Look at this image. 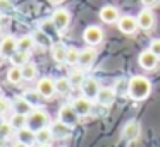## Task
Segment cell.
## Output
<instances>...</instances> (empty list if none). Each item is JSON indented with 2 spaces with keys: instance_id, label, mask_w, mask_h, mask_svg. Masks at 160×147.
<instances>
[{
  "instance_id": "obj_1",
  "label": "cell",
  "mask_w": 160,
  "mask_h": 147,
  "mask_svg": "<svg viewBox=\"0 0 160 147\" xmlns=\"http://www.w3.org/2000/svg\"><path fill=\"white\" fill-rule=\"evenodd\" d=\"M152 92V82L143 75H134L129 79V89H128V96L134 101H143L146 99Z\"/></svg>"
},
{
  "instance_id": "obj_2",
  "label": "cell",
  "mask_w": 160,
  "mask_h": 147,
  "mask_svg": "<svg viewBox=\"0 0 160 147\" xmlns=\"http://www.w3.org/2000/svg\"><path fill=\"white\" fill-rule=\"evenodd\" d=\"M50 115L45 111V109L38 108V109H33L31 113L28 115V128H31L33 132H38L42 128H47L50 126Z\"/></svg>"
},
{
  "instance_id": "obj_3",
  "label": "cell",
  "mask_w": 160,
  "mask_h": 147,
  "mask_svg": "<svg viewBox=\"0 0 160 147\" xmlns=\"http://www.w3.org/2000/svg\"><path fill=\"white\" fill-rule=\"evenodd\" d=\"M79 118L81 116L78 115V111L74 109L72 104H64L62 108L59 109V120L62 123H66V125H69L71 128H74V126L79 123Z\"/></svg>"
},
{
  "instance_id": "obj_4",
  "label": "cell",
  "mask_w": 160,
  "mask_h": 147,
  "mask_svg": "<svg viewBox=\"0 0 160 147\" xmlns=\"http://www.w3.org/2000/svg\"><path fill=\"white\" fill-rule=\"evenodd\" d=\"M36 91L40 92V96H42L43 99L52 98V96L57 92L55 80H53V79H50V77H43V79H40L38 84H36Z\"/></svg>"
},
{
  "instance_id": "obj_5",
  "label": "cell",
  "mask_w": 160,
  "mask_h": 147,
  "mask_svg": "<svg viewBox=\"0 0 160 147\" xmlns=\"http://www.w3.org/2000/svg\"><path fill=\"white\" fill-rule=\"evenodd\" d=\"M83 39L86 44L90 46H95V44H100L103 41V31L98 26H88L83 33Z\"/></svg>"
},
{
  "instance_id": "obj_6",
  "label": "cell",
  "mask_w": 160,
  "mask_h": 147,
  "mask_svg": "<svg viewBox=\"0 0 160 147\" xmlns=\"http://www.w3.org/2000/svg\"><path fill=\"white\" fill-rule=\"evenodd\" d=\"M18 43H19V39H16L14 36H5L4 39L0 41V55L5 58H11L14 53L19 51Z\"/></svg>"
},
{
  "instance_id": "obj_7",
  "label": "cell",
  "mask_w": 160,
  "mask_h": 147,
  "mask_svg": "<svg viewBox=\"0 0 160 147\" xmlns=\"http://www.w3.org/2000/svg\"><path fill=\"white\" fill-rule=\"evenodd\" d=\"M100 89H102L100 82H98L97 79H93V77H86V80L83 82V85H81L83 96H84V98H88V99H97Z\"/></svg>"
},
{
  "instance_id": "obj_8",
  "label": "cell",
  "mask_w": 160,
  "mask_h": 147,
  "mask_svg": "<svg viewBox=\"0 0 160 147\" xmlns=\"http://www.w3.org/2000/svg\"><path fill=\"white\" fill-rule=\"evenodd\" d=\"M117 27L121 33L124 34H132L136 33V29L139 27L138 24V17H132V16H122L117 22Z\"/></svg>"
},
{
  "instance_id": "obj_9",
  "label": "cell",
  "mask_w": 160,
  "mask_h": 147,
  "mask_svg": "<svg viewBox=\"0 0 160 147\" xmlns=\"http://www.w3.org/2000/svg\"><path fill=\"white\" fill-rule=\"evenodd\" d=\"M50 19L53 21V24L57 26L59 31H66L67 27H69V24H71V14L67 12L66 9H57L55 12L52 14Z\"/></svg>"
},
{
  "instance_id": "obj_10",
  "label": "cell",
  "mask_w": 160,
  "mask_h": 147,
  "mask_svg": "<svg viewBox=\"0 0 160 147\" xmlns=\"http://www.w3.org/2000/svg\"><path fill=\"white\" fill-rule=\"evenodd\" d=\"M138 62H139V67L145 68V70H153L158 63V57L155 53H152L150 50H145L139 53L138 57Z\"/></svg>"
},
{
  "instance_id": "obj_11",
  "label": "cell",
  "mask_w": 160,
  "mask_h": 147,
  "mask_svg": "<svg viewBox=\"0 0 160 147\" xmlns=\"http://www.w3.org/2000/svg\"><path fill=\"white\" fill-rule=\"evenodd\" d=\"M12 109H14V113H19V115H26V116H28L29 113L35 109V106H33L31 103L24 98V96H18V98L12 99Z\"/></svg>"
},
{
  "instance_id": "obj_12",
  "label": "cell",
  "mask_w": 160,
  "mask_h": 147,
  "mask_svg": "<svg viewBox=\"0 0 160 147\" xmlns=\"http://www.w3.org/2000/svg\"><path fill=\"white\" fill-rule=\"evenodd\" d=\"M72 106H74V109L78 111L79 116H88L91 113V109H93V99H88V98H84V96H81V98L74 99Z\"/></svg>"
},
{
  "instance_id": "obj_13",
  "label": "cell",
  "mask_w": 160,
  "mask_h": 147,
  "mask_svg": "<svg viewBox=\"0 0 160 147\" xmlns=\"http://www.w3.org/2000/svg\"><path fill=\"white\" fill-rule=\"evenodd\" d=\"M100 19L107 24H114V22H119L121 17H119V10L114 5H105L100 10Z\"/></svg>"
},
{
  "instance_id": "obj_14",
  "label": "cell",
  "mask_w": 160,
  "mask_h": 147,
  "mask_svg": "<svg viewBox=\"0 0 160 147\" xmlns=\"http://www.w3.org/2000/svg\"><path fill=\"white\" fill-rule=\"evenodd\" d=\"M115 96H117L115 89L102 87L100 92H98V96H97V101H98V104H102V106H110L112 103L115 101Z\"/></svg>"
},
{
  "instance_id": "obj_15",
  "label": "cell",
  "mask_w": 160,
  "mask_h": 147,
  "mask_svg": "<svg viewBox=\"0 0 160 147\" xmlns=\"http://www.w3.org/2000/svg\"><path fill=\"white\" fill-rule=\"evenodd\" d=\"M138 24L141 29H152L155 26V16L150 9H143L141 12L138 14Z\"/></svg>"
},
{
  "instance_id": "obj_16",
  "label": "cell",
  "mask_w": 160,
  "mask_h": 147,
  "mask_svg": "<svg viewBox=\"0 0 160 147\" xmlns=\"http://www.w3.org/2000/svg\"><path fill=\"white\" fill-rule=\"evenodd\" d=\"M50 130H52L55 139H67V137H71V133H72V128H71L69 125H66V123H62L60 120L55 123H52V125H50Z\"/></svg>"
},
{
  "instance_id": "obj_17",
  "label": "cell",
  "mask_w": 160,
  "mask_h": 147,
  "mask_svg": "<svg viewBox=\"0 0 160 147\" xmlns=\"http://www.w3.org/2000/svg\"><path fill=\"white\" fill-rule=\"evenodd\" d=\"M122 137H124L126 140H129V142L136 140L139 137V123L134 122V120H131L129 123H126V126L122 128Z\"/></svg>"
},
{
  "instance_id": "obj_18",
  "label": "cell",
  "mask_w": 160,
  "mask_h": 147,
  "mask_svg": "<svg viewBox=\"0 0 160 147\" xmlns=\"http://www.w3.org/2000/svg\"><path fill=\"white\" fill-rule=\"evenodd\" d=\"M50 50H52V58L57 62V63H62V62H66L69 48H67L64 43L57 41V43H53V44H52V48H50Z\"/></svg>"
},
{
  "instance_id": "obj_19",
  "label": "cell",
  "mask_w": 160,
  "mask_h": 147,
  "mask_svg": "<svg viewBox=\"0 0 160 147\" xmlns=\"http://www.w3.org/2000/svg\"><path fill=\"white\" fill-rule=\"evenodd\" d=\"M95 60H97V51L93 48H84L81 51V57H79V65L81 68H90L93 67Z\"/></svg>"
},
{
  "instance_id": "obj_20",
  "label": "cell",
  "mask_w": 160,
  "mask_h": 147,
  "mask_svg": "<svg viewBox=\"0 0 160 147\" xmlns=\"http://www.w3.org/2000/svg\"><path fill=\"white\" fill-rule=\"evenodd\" d=\"M18 142H22V144H28V145H33L36 144V132H33L31 128H21L18 130Z\"/></svg>"
},
{
  "instance_id": "obj_21",
  "label": "cell",
  "mask_w": 160,
  "mask_h": 147,
  "mask_svg": "<svg viewBox=\"0 0 160 147\" xmlns=\"http://www.w3.org/2000/svg\"><path fill=\"white\" fill-rule=\"evenodd\" d=\"M40 31L45 33L47 36H50L52 39H53V38H57V36H59V33H60V31L57 29V26L53 24L52 19H43L42 22H40Z\"/></svg>"
},
{
  "instance_id": "obj_22",
  "label": "cell",
  "mask_w": 160,
  "mask_h": 147,
  "mask_svg": "<svg viewBox=\"0 0 160 147\" xmlns=\"http://www.w3.org/2000/svg\"><path fill=\"white\" fill-rule=\"evenodd\" d=\"M7 80L11 82V84H14V85L21 84V82L24 80L22 68H21V67H14V65H12V67L7 70Z\"/></svg>"
},
{
  "instance_id": "obj_23",
  "label": "cell",
  "mask_w": 160,
  "mask_h": 147,
  "mask_svg": "<svg viewBox=\"0 0 160 147\" xmlns=\"http://www.w3.org/2000/svg\"><path fill=\"white\" fill-rule=\"evenodd\" d=\"M36 46V41L33 36H22L19 38V43H18V48L19 51H24V53H31Z\"/></svg>"
},
{
  "instance_id": "obj_24",
  "label": "cell",
  "mask_w": 160,
  "mask_h": 147,
  "mask_svg": "<svg viewBox=\"0 0 160 147\" xmlns=\"http://www.w3.org/2000/svg\"><path fill=\"white\" fill-rule=\"evenodd\" d=\"M69 80L72 84V87H81L83 82L86 80V75H84V68H74L69 75Z\"/></svg>"
},
{
  "instance_id": "obj_25",
  "label": "cell",
  "mask_w": 160,
  "mask_h": 147,
  "mask_svg": "<svg viewBox=\"0 0 160 147\" xmlns=\"http://www.w3.org/2000/svg\"><path fill=\"white\" fill-rule=\"evenodd\" d=\"M9 122H11V125L14 126V130L18 132V130L26 128V126H28V116H26V115H19V113H14Z\"/></svg>"
},
{
  "instance_id": "obj_26",
  "label": "cell",
  "mask_w": 160,
  "mask_h": 147,
  "mask_svg": "<svg viewBox=\"0 0 160 147\" xmlns=\"http://www.w3.org/2000/svg\"><path fill=\"white\" fill-rule=\"evenodd\" d=\"M53 139H55V137H53L50 126L42 128V130H38V132H36V144H52Z\"/></svg>"
},
{
  "instance_id": "obj_27",
  "label": "cell",
  "mask_w": 160,
  "mask_h": 147,
  "mask_svg": "<svg viewBox=\"0 0 160 147\" xmlns=\"http://www.w3.org/2000/svg\"><path fill=\"white\" fill-rule=\"evenodd\" d=\"M55 87H57V92H59V94L66 96V94H69V92H71L72 84H71L69 77H60V79H57V80H55Z\"/></svg>"
},
{
  "instance_id": "obj_28",
  "label": "cell",
  "mask_w": 160,
  "mask_h": 147,
  "mask_svg": "<svg viewBox=\"0 0 160 147\" xmlns=\"http://www.w3.org/2000/svg\"><path fill=\"white\" fill-rule=\"evenodd\" d=\"M11 63L14 67H24V65L29 63V53H24V51H18L11 57Z\"/></svg>"
},
{
  "instance_id": "obj_29",
  "label": "cell",
  "mask_w": 160,
  "mask_h": 147,
  "mask_svg": "<svg viewBox=\"0 0 160 147\" xmlns=\"http://www.w3.org/2000/svg\"><path fill=\"white\" fill-rule=\"evenodd\" d=\"M33 38H35V41H36V46H43V48H52V38L50 36H47L45 33H42V31H36L35 34H33Z\"/></svg>"
},
{
  "instance_id": "obj_30",
  "label": "cell",
  "mask_w": 160,
  "mask_h": 147,
  "mask_svg": "<svg viewBox=\"0 0 160 147\" xmlns=\"http://www.w3.org/2000/svg\"><path fill=\"white\" fill-rule=\"evenodd\" d=\"M22 75H24V80H35L38 77V68H36V65L31 63V62L28 65H24L22 67Z\"/></svg>"
},
{
  "instance_id": "obj_31",
  "label": "cell",
  "mask_w": 160,
  "mask_h": 147,
  "mask_svg": "<svg viewBox=\"0 0 160 147\" xmlns=\"http://www.w3.org/2000/svg\"><path fill=\"white\" fill-rule=\"evenodd\" d=\"M12 133H14V126L11 125V122L2 120V122H0V139L9 140L12 137Z\"/></svg>"
},
{
  "instance_id": "obj_32",
  "label": "cell",
  "mask_w": 160,
  "mask_h": 147,
  "mask_svg": "<svg viewBox=\"0 0 160 147\" xmlns=\"http://www.w3.org/2000/svg\"><path fill=\"white\" fill-rule=\"evenodd\" d=\"M79 57H81V51L78 48H69L67 51V58H66V63L74 67V65H79Z\"/></svg>"
},
{
  "instance_id": "obj_33",
  "label": "cell",
  "mask_w": 160,
  "mask_h": 147,
  "mask_svg": "<svg viewBox=\"0 0 160 147\" xmlns=\"http://www.w3.org/2000/svg\"><path fill=\"white\" fill-rule=\"evenodd\" d=\"M22 96H24V98L28 99V101L31 103L33 106H38L40 103H42V99H43L42 96H40V92H38V91H26Z\"/></svg>"
},
{
  "instance_id": "obj_34",
  "label": "cell",
  "mask_w": 160,
  "mask_h": 147,
  "mask_svg": "<svg viewBox=\"0 0 160 147\" xmlns=\"http://www.w3.org/2000/svg\"><path fill=\"white\" fill-rule=\"evenodd\" d=\"M128 89H129V80H126V79H119L117 85H115V92H117V94H126L128 96Z\"/></svg>"
},
{
  "instance_id": "obj_35",
  "label": "cell",
  "mask_w": 160,
  "mask_h": 147,
  "mask_svg": "<svg viewBox=\"0 0 160 147\" xmlns=\"http://www.w3.org/2000/svg\"><path fill=\"white\" fill-rule=\"evenodd\" d=\"M14 10L11 0H0V16H5V14H11Z\"/></svg>"
},
{
  "instance_id": "obj_36",
  "label": "cell",
  "mask_w": 160,
  "mask_h": 147,
  "mask_svg": "<svg viewBox=\"0 0 160 147\" xmlns=\"http://www.w3.org/2000/svg\"><path fill=\"white\" fill-rule=\"evenodd\" d=\"M11 108H12V103H11V99H7V98H2V96H0V116H4V115H5V113H7Z\"/></svg>"
},
{
  "instance_id": "obj_37",
  "label": "cell",
  "mask_w": 160,
  "mask_h": 147,
  "mask_svg": "<svg viewBox=\"0 0 160 147\" xmlns=\"http://www.w3.org/2000/svg\"><path fill=\"white\" fill-rule=\"evenodd\" d=\"M152 53H155L157 57L160 58V39H152L150 41V48H148Z\"/></svg>"
},
{
  "instance_id": "obj_38",
  "label": "cell",
  "mask_w": 160,
  "mask_h": 147,
  "mask_svg": "<svg viewBox=\"0 0 160 147\" xmlns=\"http://www.w3.org/2000/svg\"><path fill=\"white\" fill-rule=\"evenodd\" d=\"M141 3L146 7V9H152V7H157L160 3V0H141Z\"/></svg>"
},
{
  "instance_id": "obj_39",
  "label": "cell",
  "mask_w": 160,
  "mask_h": 147,
  "mask_svg": "<svg viewBox=\"0 0 160 147\" xmlns=\"http://www.w3.org/2000/svg\"><path fill=\"white\" fill-rule=\"evenodd\" d=\"M14 147H31V145H28V144H22V142H16Z\"/></svg>"
},
{
  "instance_id": "obj_40",
  "label": "cell",
  "mask_w": 160,
  "mask_h": 147,
  "mask_svg": "<svg viewBox=\"0 0 160 147\" xmlns=\"http://www.w3.org/2000/svg\"><path fill=\"white\" fill-rule=\"evenodd\" d=\"M5 144H7V140H4V139H0V147H5Z\"/></svg>"
},
{
  "instance_id": "obj_41",
  "label": "cell",
  "mask_w": 160,
  "mask_h": 147,
  "mask_svg": "<svg viewBox=\"0 0 160 147\" xmlns=\"http://www.w3.org/2000/svg\"><path fill=\"white\" fill-rule=\"evenodd\" d=\"M38 147H52V144H38Z\"/></svg>"
},
{
  "instance_id": "obj_42",
  "label": "cell",
  "mask_w": 160,
  "mask_h": 147,
  "mask_svg": "<svg viewBox=\"0 0 160 147\" xmlns=\"http://www.w3.org/2000/svg\"><path fill=\"white\" fill-rule=\"evenodd\" d=\"M50 2H53V3H60V2H64V0H50Z\"/></svg>"
},
{
  "instance_id": "obj_43",
  "label": "cell",
  "mask_w": 160,
  "mask_h": 147,
  "mask_svg": "<svg viewBox=\"0 0 160 147\" xmlns=\"http://www.w3.org/2000/svg\"><path fill=\"white\" fill-rule=\"evenodd\" d=\"M0 33H2V17H0Z\"/></svg>"
}]
</instances>
